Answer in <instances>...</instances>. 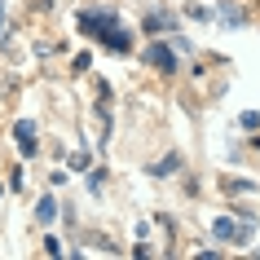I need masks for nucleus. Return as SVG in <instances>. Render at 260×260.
Instances as JSON below:
<instances>
[{
  "label": "nucleus",
  "instance_id": "1",
  "mask_svg": "<svg viewBox=\"0 0 260 260\" xmlns=\"http://www.w3.org/2000/svg\"><path fill=\"white\" fill-rule=\"evenodd\" d=\"M75 27H80L84 40L106 44L115 57H128V53H133V31L119 22V14H115V9H80Z\"/></svg>",
  "mask_w": 260,
  "mask_h": 260
},
{
  "label": "nucleus",
  "instance_id": "2",
  "mask_svg": "<svg viewBox=\"0 0 260 260\" xmlns=\"http://www.w3.org/2000/svg\"><path fill=\"white\" fill-rule=\"evenodd\" d=\"M177 53H181L177 44L159 36V40H150L146 49H141V62H146V67H154L159 75H177V71H181V57H177Z\"/></svg>",
  "mask_w": 260,
  "mask_h": 260
},
{
  "label": "nucleus",
  "instance_id": "3",
  "mask_svg": "<svg viewBox=\"0 0 260 260\" xmlns=\"http://www.w3.org/2000/svg\"><path fill=\"white\" fill-rule=\"evenodd\" d=\"M251 234H256V225L243 220V216H216V220H212V238H216V243L247 247V243H251Z\"/></svg>",
  "mask_w": 260,
  "mask_h": 260
},
{
  "label": "nucleus",
  "instance_id": "4",
  "mask_svg": "<svg viewBox=\"0 0 260 260\" xmlns=\"http://www.w3.org/2000/svg\"><path fill=\"white\" fill-rule=\"evenodd\" d=\"M141 31H146L150 40H159V36H177L181 22H177V14H168V9H150V14L141 18Z\"/></svg>",
  "mask_w": 260,
  "mask_h": 260
},
{
  "label": "nucleus",
  "instance_id": "5",
  "mask_svg": "<svg viewBox=\"0 0 260 260\" xmlns=\"http://www.w3.org/2000/svg\"><path fill=\"white\" fill-rule=\"evenodd\" d=\"M14 146L22 159H36L40 154V141H36V119H18L14 123Z\"/></svg>",
  "mask_w": 260,
  "mask_h": 260
},
{
  "label": "nucleus",
  "instance_id": "6",
  "mask_svg": "<svg viewBox=\"0 0 260 260\" xmlns=\"http://www.w3.org/2000/svg\"><path fill=\"white\" fill-rule=\"evenodd\" d=\"M216 18H220V27H225V31H243L247 22H251V14H247L243 5H234V0H220V5H216Z\"/></svg>",
  "mask_w": 260,
  "mask_h": 260
},
{
  "label": "nucleus",
  "instance_id": "7",
  "mask_svg": "<svg viewBox=\"0 0 260 260\" xmlns=\"http://www.w3.org/2000/svg\"><path fill=\"white\" fill-rule=\"evenodd\" d=\"M177 168H181V154L172 150V154H168V159H159V164H150V168H146V172H150L154 181H164V177H172Z\"/></svg>",
  "mask_w": 260,
  "mask_h": 260
},
{
  "label": "nucleus",
  "instance_id": "8",
  "mask_svg": "<svg viewBox=\"0 0 260 260\" xmlns=\"http://www.w3.org/2000/svg\"><path fill=\"white\" fill-rule=\"evenodd\" d=\"M36 220H40V225H53V220H57V203H53V194H44L40 203H36Z\"/></svg>",
  "mask_w": 260,
  "mask_h": 260
},
{
  "label": "nucleus",
  "instance_id": "9",
  "mask_svg": "<svg viewBox=\"0 0 260 260\" xmlns=\"http://www.w3.org/2000/svg\"><path fill=\"white\" fill-rule=\"evenodd\" d=\"M185 18H190V22H212L216 9H207V5H185Z\"/></svg>",
  "mask_w": 260,
  "mask_h": 260
},
{
  "label": "nucleus",
  "instance_id": "10",
  "mask_svg": "<svg viewBox=\"0 0 260 260\" xmlns=\"http://www.w3.org/2000/svg\"><path fill=\"white\" fill-rule=\"evenodd\" d=\"M238 128H247V133H260V110H243V115H238Z\"/></svg>",
  "mask_w": 260,
  "mask_h": 260
},
{
  "label": "nucleus",
  "instance_id": "11",
  "mask_svg": "<svg viewBox=\"0 0 260 260\" xmlns=\"http://www.w3.org/2000/svg\"><path fill=\"white\" fill-rule=\"evenodd\" d=\"M102 185H106V168H93V172H88V190H102Z\"/></svg>",
  "mask_w": 260,
  "mask_h": 260
},
{
  "label": "nucleus",
  "instance_id": "12",
  "mask_svg": "<svg viewBox=\"0 0 260 260\" xmlns=\"http://www.w3.org/2000/svg\"><path fill=\"white\" fill-rule=\"evenodd\" d=\"M225 190H230V194H251V190H256V185H251V181H243V177H238V181H225Z\"/></svg>",
  "mask_w": 260,
  "mask_h": 260
},
{
  "label": "nucleus",
  "instance_id": "13",
  "mask_svg": "<svg viewBox=\"0 0 260 260\" xmlns=\"http://www.w3.org/2000/svg\"><path fill=\"white\" fill-rule=\"evenodd\" d=\"M44 256H62V238H57V234L44 238Z\"/></svg>",
  "mask_w": 260,
  "mask_h": 260
},
{
  "label": "nucleus",
  "instance_id": "14",
  "mask_svg": "<svg viewBox=\"0 0 260 260\" xmlns=\"http://www.w3.org/2000/svg\"><path fill=\"white\" fill-rule=\"evenodd\" d=\"M22 185H27V172H22V168H18L14 177H9V190H22Z\"/></svg>",
  "mask_w": 260,
  "mask_h": 260
},
{
  "label": "nucleus",
  "instance_id": "15",
  "mask_svg": "<svg viewBox=\"0 0 260 260\" xmlns=\"http://www.w3.org/2000/svg\"><path fill=\"white\" fill-rule=\"evenodd\" d=\"M71 168H75V172H84V168H88V154H84V150L71 154Z\"/></svg>",
  "mask_w": 260,
  "mask_h": 260
},
{
  "label": "nucleus",
  "instance_id": "16",
  "mask_svg": "<svg viewBox=\"0 0 260 260\" xmlns=\"http://www.w3.org/2000/svg\"><path fill=\"white\" fill-rule=\"evenodd\" d=\"M88 67H93V57H88V53H80V57H75V67H71V71H80V75H84V71H88Z\"/></svg>",
  "mask_w": 260,
  "mask_h": 260
},
{
  "label": "nucleus",
  "instance_id": "17",
  "mask_svg": "<svg viewBox=\"0 0 260 260\" xmlns=\"http://www.w3.org/2000/svg\"><path fill=\"white\" fill-rule=\"evenodd\" d=\"M36 9H53V0H36Z\"/></svg>",
  "mask_w": 260,
  "mask_h": 260
},
{
  "label": "nucleus",
  "instance_id": "18",
  "mask_svg": "<svg viewBox=\"0 0 260 260\" xmlns=\"http://www.w3.org/2000/svg\"><path fill=\"white\" fill-rule=\"evenodd\" d=\"M0 36H5V0H0Z\"/></svg>",
  "mask_w": 260,
  "mask_h": 260
},
{
  "label": "nucleus",
  "instance_id": "19",
  "mask_svg": "<svg viewBox=\"0 0 260 260\" xmlns=\"http://www.w3.org/2000/svg\"><path fill=\"white\" fill-rule=\"evenodd\" d=\"M5 190H9V181H0V199H5Z\"/></svg>",
  "mask_w": 260,
  "mask_h": 260
},
{
  "label": "nucleus",
  "instance_id": "20",
  "mask_svg": "<svg viewBox=\"0 0 260 260\" xmlns=\"http://www.w3.org/2000/svg\"><path fill=\"white\" fill-rule=\"evenodd\" d=\"M251 146H256V150H260V137H251Z\"/></svg>",
  "mask_w": 260,
  "mask_h": 260
}]
</instances>
